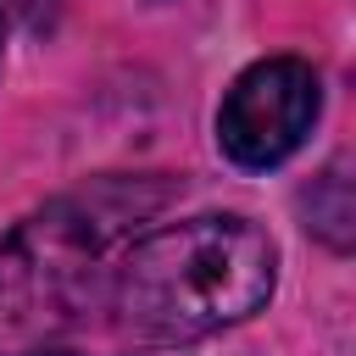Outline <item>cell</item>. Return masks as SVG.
Here are the masks:
<instances>
[{
  "label": "cell",
  "mask_w": 356,
  "mask_h": 356,
  "mask_svg": "<svg viewBox=\"0 0 356 356\" xmlns=\"http://www.w3.org/2000/svg\"><path fill=\"white\" fill-rule=\"evenodd\" d=\"M44 356H56V350H44Z\"/></svg>",
  "instance_id": "cell-5"
},
{
  "label": "cell",
  "mask_w": 356,
  "mask_h": 356,
  "mask_svg": "<svg viewBox=\"0 0 356 356\" xmlns=\"http://www.w3.org/2000/svg\"><path fill=\"white\" fill-rule=\"evenodd\" d=\"M323 89L300 56H267L234 78L217 111V145L239 167H278L295 156L317 122Z\"/></svg>",
  "instance_id": "cell-3"
},
{
  "label": "cell",
  "mask_w": 356,
  "mask_h": 356,
  "mask_svg": "<svg viewBox=\"0 0 356 356\" xmlns=\"http://www.w3.org/2000/svg\"><path fill=\"white\" fill-rule=\"evenodd\" d=\"M161 200H167V184L106 178V184L83 189V195H67V200L44 206L39 217H28L0 245V317L11 328L67 317L83 300L100 250L128 222L156 211Z\"/></svg>",
  "instance_id": "cell-2"
},
{
  "label": "cell",
  "mask_w": 356,
  "mask_h": 356,
  "mask_svg": "<svg viewBox=\"0 0 356 356\" xmlns=\"http://www.w3.org/2000/svg\"><path fill=\"white\" fill-rule=\"evenodd\" d=\"M0 39H6V17H0Z\"/></svg>",
  "instance_id": "cell-4"
},
{
  "label": "cell",
  "mask_w": 356,
  "mask_h": 356,
  "mask_svg": "<svg viewBox=\"0 0 356 356\" xmlns=\"http://www.w3.org/2000/svg\"><path fill=\"white\" fill-rule=\"evenodd\" d=\"M278 278L273 239L245 217H189L145 234L117 267V312L150 339H200L245 323Z\"/></svg>",
  "instance_id": "cell-1"
}]
</instances>
